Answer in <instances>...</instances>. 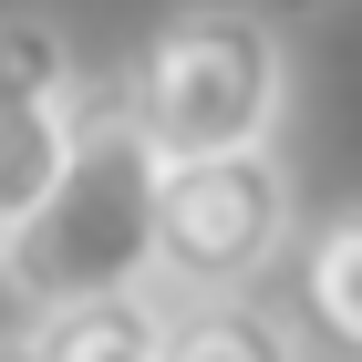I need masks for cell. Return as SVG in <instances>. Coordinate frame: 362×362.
Returning a JSON list of instances; mask_svg holds the SVG:
<instances>
[{"label": "cell", "instance_id": "ba28073f", "mask_svg": "<svg viewBox=\"0 0 362 362\" xmlns=\"http://www.w3.org/2000/svg\"><path fill=\"white\" fill-rule=\"evenodd\" d=\"M290 11H321V0H290Z\"/></svg>", "mask_w": 362, "mask_h": 362}, {"label": "cell", "instance_id": "6da1fadb", "mask_svg": "<svg viewBox=\"0 0 362 362\" xmlns=\"http://www.w3.org/2000/svg\"><path fill=\"white\" fill-rule=\"evenodd\" d=\"M156 145L124 104H93L73 124V156L52 187L0 228V279L31 310L73 300V290H114V279H156Z\"/></svg>", "mask_w": 362, "mask_h": 362}, {"label": "cell", "instance_id": "3957f363", "mask_svg": "<svg viewBox=\"0 0 362 362\" xmlns=\"http://www.w3.org/2000/svg\"><path fill=\"white\" fill-rule=\"evenodd\" d=\"M290 249V166L269 145H207L156 166V279L166 290H259Z\"/></svg>", "mask_w": 362, "mask_h": 362}, {"label": "cell", "instance_id": "277c9868", "mask_svg": "<svg viewBox=\"0 0 362 362\" xmlns=\"http://www.w3.org/2000/svg\"><path fill=\"white\" fill-rule=\"evenodd\" d=\"M83 124V83H73V42L52 21L11 11L0 21V228L52 187V166L73 156Z\"/></svg>", "mask_w": 362, "mask_h": 362}, {"label": "cell", "instance_id": "52a82bcc", "mask_svg": "<svg viewBox=\"0 0 362 362\" xmlns=\"http://www.w3.org/2000/svg\"><path fill=\"white\" fill-rule=\"evenodd\" d=\"M300 321L341 352H362V197L300 238Z\"/></svg>", "mask_w": 362, "mask_h": 362}, {"label": "cell", "instance_id": "5b68a950", "mask_svg": "<svg viewBox=\"0 0 362 362\" xmlns=\"http://www.w3.org/2000/svg\"><path fill=\"white\" fill-rule=\"evenodd\" d=\"M31 362H156L166 352V290L156 279H114V290H73L42 300L21 332Z\"/></svg>", "mask_w": 362, "mask_h": 362}, {"label": "cell", "instance_id": "8992f818", "mask_svg": "<svg viewBox=\"0 0 362 362\" xmlns=\"http://www.w3.org/2000/svg\"><path fill=\"white\" fill-rule=\"evenodd\" d=\"M300 362V332L259 290H176L166 300V362Z\"/></svg>", "mask_w": 362, "mask_h": 362}, {"label": "cell", "instance_id": "7a4b0ae2", "mask_svg": "<svg viewBox=\"0 0 362 362\" xmlns=\"http://www.w3.org/2000/svg\"><path fill=\"white\" fill-rule=\"evenodd\" d=\"M114 104L145 124L156 156H207V145H269L290 104V52L259 11H176L135 42Z\"/></svg>", "mask_w": 362, "mask_h": 362}]
</instances>
